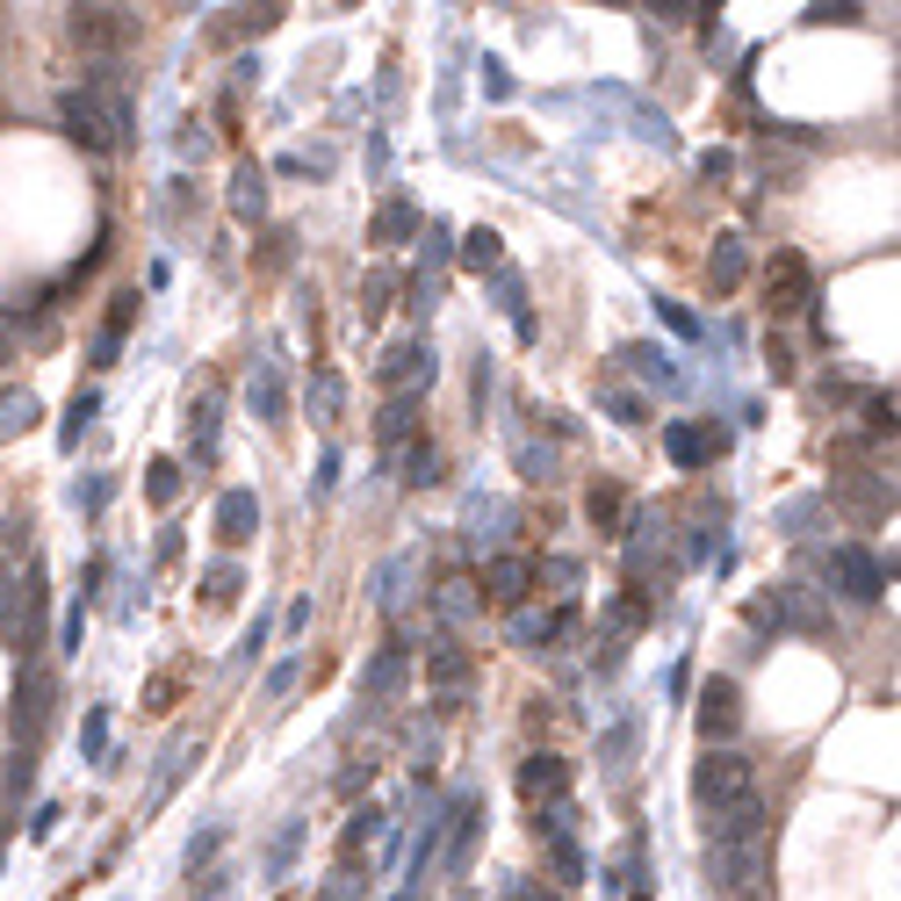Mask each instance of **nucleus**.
<instances>
[{"mask_svg":"<svg viewBox=\"0 0 901 901\" xmlns=\"http://www.w3.org/2000/svg\"><path fill=\"white\" fill-rule=\"evenodd\" d=\"M51 700H58L51 671L22 663V678H15V750H36V743H44V728H51Z\"/></svg>","mask_w":901,"mask_h":901,"instance_id":"f257e3e1","label":"nucleus"},{"mask_svg":"<svg viewBox=\"0 0 901 901\" xmlns=\"http://www.w3.org/2000/svg\"><path fill=\"white\" fill-rule=\"evenodd\" d=\"M253 534H261V505H253V490H224V498H217V541H224V548H245Z\"/></svg>","mask_w":901,"mask_h":901,"instance_id":"9b49d317","label":"nucleus"},{"mask_svg":"<svg viewBox=\"0 0 901 901\" xmlns=\"http://www.w3.org/2000/svg\"><path fill=\"white\" fill-rule=\"evenodd\" d=\"M736 721H743L736 685H728V678H707V685H700V736H707V743H721V736H736Z\"/></svg>","mask_w":901,"mask_h":901,"instance_id":"1a4fd4ad","label":"nucleus"},{"mask_svg":"<svg viewBox=\"0 0 901 901\" xmlns=\"http://www.w3.org/2000/svg\"><path fill=\"white\" fill-rule=\"evenodd\" d=\"M130 325H138V296L123 289L116 303H108V325H102V339H108V347H123V332H130Z\"/></svg>","mask_w":901,"mask_h":901,"instance_id":"a878e982","label":"nucleus"},{"mask_svg":"<svg viewBox=\"0 0 901 901\" xmlns=\"http://www.w3.org/2000/svg\"><path fill=\"white\" fill-rule=\"evenodd\" d=\"M36 426V397L30 390H0V440H15Z\"/></svg>","mask_w":901,"mask_h":901,"instance_id":"5701e85b","label":"nucleus"},{"mask_svg":"<svg viewBox=\"0 0 901 901\" xmlns=\"http://www.w3.org/2000/svg\"><path fill=\"white\" fill-rule=\"evenodd\" d=\"M412 434H418V397H390V404H382V418H376V440H382V448H404Z\"/></svg>","mask_w":901,"mask_h":901,"instance_id":"a211bd4d","label":"nucleus"},{"mask_svg":"<svg viewBox=\"0 0 901 901\" xmlns=\"http://www.w3.org/2000/svg\"><path fill=\"white\" fill-rule=\"evenodd\" d=\"M548 851H555V873H563V880H577V873H585V858H577L570 836H548Z\"/></svg>","mask_w":901,"mask_h":901,"instance_id":"72a5a7b5","label":"nucleus"},{"mask_svg":"<svg viewBox=\"0 0 901 901\" xmlns=\"http://www.w3.org/2000/svg\"><path fill=\"white\" fill-rule=\"evenodd\" d=\"M102 743H108V714L94 707V714H88V758H102Z\"/></svg>","mask_w":901,"mask_h":901,"instance_id":"58836bf2","label":"nucleus"},{"mask_svg":"<svg viewBox=\"0 0 901 901\" xmlns=\"http://www.w3.org/2000/svg\"><path fill=\"white\" fill-rule=\"evenodd\" d=\"M693 794H700V808H728V800H743V794H758L750 786V764L736 758V750H707L700 758V772H693Z\"/></svg>","mask_w":901,"mask_h":901,"instance_id":"f03ea898","label":"nucleus"},{"mask_svg":"<svg viewBox=\"0 0 901 901\" xmlns=\"http://www.w3.org/2000/svg\"><path fill=\"white\" fill-rule=\"evenodd\" d=\"M663 448L678 469H700L707 454H721V434H700V426H663Z\"/></svg>","mask_w":901,"mask_h":901,"instance_id":"4468645a","label":"nucleus"},{"mask_svg":"<svg viewBox=\"0 0 901 901\" xmlns=\"http://www.w3.org/2000/svg\"><path fill=\"white\" fill-rule=\"evenodd\" d=\"M440 613H448V621H469V613H476V585H462V577L440 585Z\"/></svg>","mask_w":901,"mask_h":901,"instance_id":"c756f323","label":"nucleus"},{"mask_svg":"<svg viewBox=\"0 0 901 901\" xmlns=\"http://www.w3.org/2000/svg\"><path fill=\"white\" fill-rule=\"evenodd\" d=\"M707 275H714V289H736V281L750 275V253H743V239H721V245H714Z\"/></svg>","mask_w":901,"mask_h":901,"instance_id":"4be33fe9","label":"nucleus"},{"mask_svg":"<svg viewBox=\"0 0 901 901\" xmlns=\"http://www.w3.org/2000/svg\"><path fill=\"white\" fill-rule=\"evenodd\" d=\"M231 209H239V217H261L267 209V174L253 159H239V174H231Z\"/></svg>","mask_w":901,"mask_h":901,"instance_id":"6ab92c4d","label":"nucleus"},{"mask_svg":"<svg viewBox=\"0 0 901 901\" xmlns=\"http://www.w3.org/2000/svg\"><path fill=\"white\" fill-rule=\"evenodd\" d=\"M368 779H376V764H368V758H354V764H347V772H339V794H361V786H368Z\"/></svg>","mask_w":901,"mask_h":901,"instance_id":"e433bc0d","label":"nucleus"},{"mask_svg":"<svg viewBox=\"0 0 901 901\" xmlns=\"http://www.w3.org/2000/svg\"><path fill=\"white\" fill-rule=\"evenodd\" d=\"M476 830H484V800H454V830H448V866H454V873L469 866V844H476Z\"/></svg>","mask_w":901,"mask_h":901,"instance_id":"f3484780","label":"nucleus"},{"mask_svg":"<svg viewBox=\"0 0 901 901\" xmlns=\"http://www.w3.org/2000/svg\"><path fill=\"white\" fill-rule=\"evenodd\" d=\"M808 303H815L808 261H800V253H772V311L794 317V311H808Z\"/></svg>","mask_w":901,"mask_h":901,"instance_id":"6e6552de","label":"nucleus"},{"mask_svg":"<svg viewBox=\"0 0 901 901\" xmlns=\"http://www.w3.org/2000/svg\"><path fill=\"white\" fill-rule=\"evenodd\" d=\"M585 512H591V527H599V534H627V490H621V484H591Z\"/></svg>","mask_w":901,"mask_h":901,"instance_id":"dca6fc26","label":"nucleus"},{"mask_svg":"<svg viewBox=\"0 0 901 901\" xmlns=\"http://www.w3.org/2000/svg\"><path fill=\"white\" fill-rule=\"evenodd\" d=\"M830 585L844 591L851 607H873V599H880V591H887V570H880V563H873L866 548H858V541H844V548L830 555Z\"/></svg>","mask_w":901,"mask_h":901,"instance_id":"7ed1b4c3","label":"nucleus"},{"mask_svg":"<svg viewBox=\"0 0 901 901\" xmlns=\"http://www.w3.org/2000/svg\"><path fill=\"white\" fill-rule=\"evenodd\" d=\"M376 382H382V390H397V397H412L418 382H434V347H426V339L390 347V354H382V368H376Z\"/></svg>","mask_w":901,"mask_h":901,"instance_id":"0eeeda50","label":"nucleus"},{"mask_svg":"<svg viewBox=\"0 0 901 901\" xmlns=\"http://www.w3.org/2000/svg\"><path fill=\"white\" fill-rule=\"evenodd\" d=\"M72 44L94 51V58L123 51V44H130V15H123V8H72Z\"/></svg>","mask_w":901,"mask_h":901,"instance_id":"39448f33","label":"nucleus"},{"mask_svg":"<svg viewBox=\"0 0 901 901\" xmlns=\"http://www.w3.org/2000/svg\"><path fill=\"white\" fill-rule=\"evenodd\" d=\"M382 830V815L376 808H354V822H347V830H339V851H347V858H354V851H361L368 844V836H376Z\"/></svg>","mask_w":901,"mask_h":901,"instance_id":"c85d7f7f","label":"nucleus"},{"mask_svg":"<svg viewBox=\"0 0 901 901\" xmlns=\"http://www.w3.org/2000/svg\"><path fill=\"white\" fill-rule=\"evenodd\" d=\"M311 397H317V418H332V412H339V382L317 376V382H311Z\"/></svg>","mask_w":901,"mask_h":901,"instance_id":"4c0bfd02","label":"nucleus"},{"mask_svg":"<svg viewBox=\"0 0 901 901\" xmlns=\"http://www.w3.org/2000/svg\"><path fill=\"white\" fill-rule=\"evenodd\" d=\"M8 585H15V570H8V555H0V591H8Z\"/></svg>","mask_w":901,"mask_h":901,"instance_id":"a19ab883","label":"nucleus"},{"mask_svg":"<svg viewBox=\"0 0 901 901\" xmlns=\"http://www.w3.org/2000/svg\"><path fill=\"white\" fill-rule=\"evenodd\" d=\"M217 844H224V830H203V836H195V844H188V873L209 866V858H217Z\"/></svg>","mask_w":901,"mask_h":901,"instance_id":"c9c22d12","label":"nucleus"},{"mask_svg":"<svg viewBox=\"0 0 901 901\" xmlns=\"http://www.w3.org/2000/svg\"><path fill=\"white\" fill-rule=\"evenodd\" d=\"M404 678H412V657H404V649H376V663H368V678H361V693L382 707V700L404 693Z\"/></svg>","mask_w":901,"mask_h":901,"instance_id":"f8f14e48","label":"nucleus"},{"mask_svg":"<svg viewBox=\"0 0 901 901\" xmlns=\"http://www.w3.org/2000/svg\"><path fill=\"white\" fill-rule=\"evenodd\" d=\"M361 873H354V866H339V873H332V880H325V894H317V901H361Z\"/></svg>","mask_w":901,"mask_h":901,"instance_id":"2f4dec72","label":"nucleus"},{"mask_svg":"<svg viewBox=\"0 0 901 901\" xmlns=\"http://www.w3.org/2000/svg\"><path fill=\"white\" fill-rule=\"evenodd\" d=\"M145 490H152V505H174L181 498V462H152L145 469Z\"/></svg>","mask_w":901,"mask_h":901,"instance_id":"b1692460","label":"nucleus"},{"mask_svg":"<svg viewBox=\"0 0 901 901\" xmlns=\"http://www.w3.org/2000/svg\"><path fill=\"white\" fill-rule=\"evenodd\" d=\"M412 231H418V209L404 203V195H397V203H382V209H376V245H404Z\"/></svg>","mask_w":901,"mask_h":901,"instance_id":"412c9836","label":"nucleus"},{"mask_svg":"<svg viewBox=\"0 0 901 901\" xmlns=\"http://www.w3.org/2000/svg\"><path fill=\"white\" fill-rule=\"evenodd\" d=\"M758 822H764V800L743 794V800H728V808L707 815V836L714 844H758Z\"/></svg>","mask_w":901,"mask_h":901,"instance_id":"9d476101","label":"nucleus"},{"mask_svg":"<svg viewBox=\"0 0 901 901\" xmlns=\"http://www.w3.org/2000/svg\"><path fill=\"white\" fill-rule=\"evenodd\" d=\"M434 476H440L434 440H412V454H404V484H434Z\"/></svg>","mask_w":901,"mask_h":901,"instance_id":"393cba45","label":"nucleus"},{"mask_svg":"<svg viewBox=\"0 0 901 901\" xmlns=\"http://www.w3.org/2000/svg\"><path fill=\"white\" fill-rule=\"evenodd\" d=\"M462 267H476V275L498 267V231H469V239H462Z\"/></svg>","mask_w":901,"mask_h":901,"instance_id":"bb28decb","label":"nucleus"},{"mask_svg":"<svg viewBox=\"0 0 901 901\" xmlns=\"http://www.w3.org/2000/svg\"><path fill=\"white\" fill-rule=\"evenodd\" d=\"M203 585H209V607H224V599H239V563H217V570H209Z\"/></svg>","mask_w":901,"mask_h":901,"instance_id":"7c9ffc66","label":"nucleus"},{"mask_svg":"<svg viewBox=\"0 0 901 901\" xmlns=\"http://www.w3.org/2000/svg\"><path fill=\"white\" fill-rule=\"evenodd\" d=\"M750 880H764V844H714L707 851V887L714 894H743Z\"/></svg>","mask_w":901,"mask_h":901,"instance_id":"20e7f679","label":"nucleus"},{"mask_svg":"<svg viewBox=\"0 0 901 901\" xmlns=\"http://www.w3.org/2000/svg\"><path fill=\"white\" fill-rule=\"evenodd\" d=\"M58 123H66V138L80 145V152H116V145H108V116H102V102H94L88 88H72L66 102H58Z\"/></svg>","mask_w":901,"mask_h":901,"instance_id":"423d86ee","label":"nucleus"},{"mask_svg":"<svg viewBox=\"0 0 901 901\" xmlns=\"http://www.w3.org/2000/svg\"><path fill=\"white\" fill-rule=\"evenodd\" d=\"M426 678H434V685H440V693H462V685H469V657H462V649H454V642H440V649H434V657H426Z\"/></svg>","mask_w":901,"mask_h":901,"instance_id":"aec40b11","label":"nucleus"},{"mask_svg":"<svg viewBox=\"0 0 901 901\" xmlns=\"http://www.w3.org/2000/svg\"><path fill=\"white\" fill-rule=\"evenodd\" d=\"M261 642H267V621H253V627H245V642H239V663L261 657Z\"/></svg>","mask_w":901,"mask_h":901,"instance_id":"ea45409f","label":"nucleus"},{"mask_svg":"<svg viewBox=\"0 0 901 901\" xmlns=\"http://www.w3.org/2000/svg\"><path fill=\"white\" fill-rule=\"evenodd\" d=\"M94 418V397H72V412H66V448H80V426Z\"/></svg>","mask_w":901,"mask_h":901,"instance_id":"f704fd0d","label":"nucleus"},{"mask_svg":"<svg viewBox=\"0 0 901 901\" xmlns=\"http://www.w3.org/2000/svg\"><path fill=\"white\" fill-rule=\"evenodd\" d=\"M253 412H261L267 426H281V376H275V368H267V376L253 382Z\"/></svg>","mask_w":901,"mask_h":901,"instance_id":"cd10ccee","label":"nucleus"},{"mask_svg":"<svg viewBox=\"0 0 901 901\" xmlns=\"http://www.w3.org/2000/svg\"><path fill=\"white\" fill-rule=\"evenodd\" d=\"M484 585H490V599H498V607H520L527 591H534V563H520V555H498V563L484 570Z\"/></svg>","mask_w":901,"mask_h":901,"instance_id":"ddd939ff","label":"nucleus"},{"mask_svg":"<svg viewBox=\"0 0 901 901\" xmlns=\"http://www.w3.org/2000/svg\"><path fill=\"white\" fill-rule=\"evenodd\" d=\"M563 786H570V764H563V758H527L520 764V794L527 800H541V794L563 800Z\"/></svg>","mask_w":901,"mask_h":901,"instance_id":"2eb2a0df","label":"nucleus"},{"mask_svg":"<svg viewBox=\"0 0 901 901\" xmlns=\"http://www.w3.org/2000/svg\"><path fill=\"white\" fill-rule=\"evenodd\" d=\"M390 311V275H368L361 281V317H382Z\"/></svg>","mask_w":901,"mask_h":901,"instance_id":"473e14b6","label":"nucleus"},{"mask_svg":"<svg viewBox=\"0 0 901 901\" xmlns=\"http://www.w3.org/2000/svg\"><path fill=\"white\" fill-rule=\"evenodd\" d=\"M397 901H418V894H397Z\"/></svg>","mask_w":901,"mask_h":901,"instance_id":"79ce46f5","label":"nucleus"}]
</instances>
